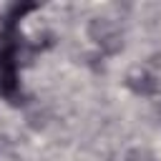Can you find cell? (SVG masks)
Segmentation results:
<instances>
[{
  "mask_svg": "<svg viewBox=\"0 0 161 161\" xmlns=\"http://www.w3.org/2000/svg\"><path fill=\"white\" fill-rule=\"evenodd\" d=\"M126 88L136 96H143V98H153L161 88V80L158 75L148 73L146 68H133L126 73Z\"/></svg>",
  "mask_w": 161,
  "mask_h": 161,
  "instance_id": "1",
  "label": "cell"
},
{
  "mask_svg": "<svg viewBox=\"0 0 161 161\" xmlns=\"http://www.w3.org/2000/svg\"><path fill=\"white\" fill-rule=\"evenodd\" d=\"M121 30H118V25L111 20V18H106V15H93L88 23H86V35H88V40L96 45V48H101L106 40H111L113 35H118Z\"/></svg>",
  "mask_w": 161,
  "mask_h": 161,
  "instance_id": "2",
  "label": "cell"
},
{
  "mask_svg": "<svg viewBox=\"0 0 161 161\" xmlns=\"http://www.w3.org/2000/svg\"><path fill=\"white\" fill-rule=\"evenodd\" d=\"M143 68H146L148 73L158 75V73H161V50H153V53H148V55H146V63H143Z\"/></svg>",
  "mask_w": 161,
  "mask_h": 161,
  "instance_id": "3",
  "label": "cell"
},
{
  "mask_svg": "<svg viewBox=\"0 0 161 161\" xmlns=\"http://www.w3.org/2000/svg\"><path fill=\"white\" fill-rule=\"evenodd\" d=\"M151 156H148V151H143V148H133V151H128L126 153V161H148Z\"/></svg>",
  "mask_w": 161,
  "mask_h": 161,
  "instance_id": "4",
  "label": "cell"
}]
</instances>
